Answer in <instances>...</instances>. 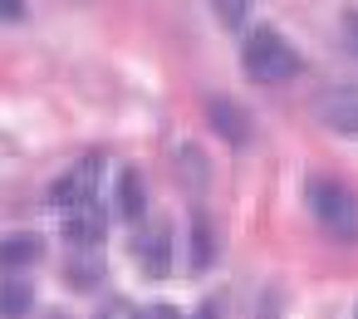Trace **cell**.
<instances>
[{
	"label": "cell",
	"instance_id": "3957f363",
	"mask_svg": "<svg viewBox=\"0 0 358 319\" xmlns=\"http://www.w3.org/2000/svg\"><path fill=\"white\" fill-rule=\"evenodd\" d=\"M99 177H103V157H99V153H89V157H79L69 172H59V177L50 182L45 201H50L55 211L89 206V201H94V192H99Z\"/></svg>",
	"mask_w": 358,
	"mask_h": 319
},
{
	"label": "cell",
	"instance_id": "30bf717a",
	"mask_svg": "<svg viewBox=\"0 0 358 319\" xmlns=\"http://www.w3.org/2000/svg\"><path fill=\"white\" fill-rule=\"evenodd\" d=\"M319 118L334 128V133H353L358 138V94H334L319 104Z\"/></svg>",
	"mask_w": 358,
	"mask_h": 319
},
{
	"label": "cell",
	"instance_id": "9c48e42d",
	"mask_svg": "<svg viewBox=\"0 0 358 319\" xmlns=\"http://www.w3.org/2000/svg\"><path fill=\"white\" fill-rule=\"evenodd\" d=\"M30 309H35V290H30V280L6 275V280H0V319H25Z\"/></svg>",
	"mask_w": 358,
	"mask_h": 319
},
{
	"label": "cell",
	"instance_id": "7a4b0ae2",
	"mask_svg": "<svg viewBox=\"0 0 358 319\" xmlns=\"http://www.w3.org/2000/svg\"><path fill=\"white\" fill-rule=\"evenodd\" d=\"M304 206L309 216L343 246L358 241V192L338 177H304Z\"/></svg>",
	"mask_w": 358,
	"mask_h": 319
},
{
	"label": "cell",
	"instance_id": "277c9868",
	"mask_svg": "<svg viewBox=\"0 0 358 319\" xmlns=\"http://www.w3.org/2000/svg\"><path fill=\"white\" fill-rule=\"evenodd\" d=\"M59 236H64L74 250H99V246H103V236H108V216H103L94 201H89V206H74V211H64Z\"/></svg>",
	"mask_w": 358,
	"mask_h": 319
},
{
	"label": "cell",
	"instance_id": "2e32d148",
	"mask_svg": "<svg viewBox=\"0 0 358 319\" xmlns=\"http://www.w3.org/2000/svg\"><path fill=\"white\" fill-rule=\"evenodd\" d=\"M343 45L348 55H358V10H343Z\"/></svg>",
	"mask_w": 358,
	"mask_h": 319
},
{
	"label": "cell",
	"instance_id": "8fae6325",
	"mask_svg": "<svg viewBox=\"0 0 358 319\" xmlns=\"http://www.w3.org/2000/svg\"><path fill=\"white\" fill-rule=\"evenodd\" d=\"M216 265V226L206 216H192V270Z\"/></svg>",
	"mask_w": 358,
	"mask_h": 319
},
{
	"label": "cell",
	"instance_id": "9a60e30c",
	"mask_svg": "<svg viewBox=\"0 0 358 319\" xmlns=\"http://www.w3.org/2000/svg\"><path fill=\"white\" fill-rule=\"evenodd\" d=\"M25 15H30L25 0H0V25H20Z\"/></svg>",
	"mask_w": 358,
	"mask_h": 319
},
{
	"label": "cell",
	"instance_id": "7c38bea8",
	"mask_svg": "<svg viewBox=\"0 0 358 319\" xmlns=\"http://www.w3.org/2000/svg\"><path fill=\"white\" fill-rule=\"evenodd\" d=\"M99 280H103V265H99L94 255H89V260L74 255V260L64 265V285H69V290H94Z\"/></svg>",
	"mask_w": 358,
	"mask_h": 319
},
{
	"label": "cell",
	"instance_id": "8992f818",
	"mask_svg": "<svg viewBox=\"0 0 358 319\" xmlns=\"http://www.w3.org/2000/svg\"><path fill=\"white\" fill-rule=\"evenodd\" d=\"M113 216L128 221V226H138L148 216V182H143L138 167H123L118 172V182H113Z\"/></svg>",
	"mask_w": 358,
	"mask_h": 319
},
{
	"label": "cell",
	"instance_id": "6da1fadb",
	"mask_svg": "<svg viewBox=\"0 0 358 319\" xmlns=\"http://www.w3.org/2000/svg\"><path fill=\"white\" fill-rule=\"evenodd\" d=\"M241 69L250 84L260 89H275V84H294L304 74V55L275 30V25H255L245 40H241Z\"/></svg>",
	"mask_w": 358,
	"mask_h": 319
},
{
	"label": "cell",
	"instance_id": "ba28073f",
	"mask_svg": "<svg viewBox=\"0 0 358 319\" xmlns=\"http://www.w3.org/2000/svg\"><path fill=\"white\" fill-rule=\"evenodd\" d=\"M206 123L231 143V148H245L250 143V113L231 99H206Z\"/></svg>",
	"mask_w": 358,
	"mask_h": 319
},
{
	"label": "cell",
	"instance_id": "e0dca14e",
	"mask_svg": "<svg viewBox=\"0 0 358 319\" xmlns=\"http://www.w3.org/2000/svg\"><path fill=\"white\" fill-rule=\"evenodd\" d=\"M143 319H182V309L177 304H152V309H143Z\"/></svg>",
	"mask_w": 358,
	"mask_h": 319
},
{
	"label": "cell",
	"instance_id": "ac0fdd59",
	"mask_svg": "<svg viewBox=\"0 0 358 319\" xmlns=\"http://www.w3.org/2000/svg\"><path fill=\"white\" fill-rule=\"evenodd\" d=\"M192 319H221V299H206V304H201Z\"/></svg>",
	"mask_w": 358,
	"mask_h": 319
},
{
	"label": "cell",
	"instance_id": "52a82bcc",
	"mask_svg": "<svg viewBox=\"0 0 358 319\" xmlns=\"http://www.w3.org/2000/svg\"><path fill=\"white\" fill-rule=\"evenodd\" d=\"M35 260H45V236H35V231H6L0 236V270L6 275L30 270Z\"/></svg>",
	"mask_w": 358,
	"mask_h": 319
},
{
	"label": "cell",
	"instance_id": "4fadbf2b",
	"mask_svg": "<svg viewBox=\"0 0 358 319\" xmlns=\"http://www.w3.org/2000/svg\"><path fill=\"white\" fill-rule=\"evenodd\" d=\"M211 10H216V20L226 30H241L250 20V0H211Z\"/></svg>",
	"mask_w": 358,
	"mask_h": 319
},
{
	"label": "cell",
	"instance_id": "5bb4252c",
	"mask_svg": "<svg viewBox=\"0 0 358 319\" xmlns=\"http://www.w3.org/2000/svg\"><path fill=\"white\" fill-rule=\"evenodd\" d=\"M94 319H143V309H138V304H128V299H103Z\"/></svg>",
	"mask_w": 358,
	"mask_h": 319
},
{
	"label": "cell",
	"instance_id": "5b68a950",
	"mask_svg": "<svg viewBox=\"0 0 358 319\" xmlns=\"http://www.w3.org/2000/svg\"><path fill=\"white\" fill-rule=\"evenodd\" d=\"M133 260H138V270H143L148 280H167V270H172V236H167V226H148V231H138V241H133Z\"/></svg>",
	"mask_w": 358,
	"mask_h": 319
},
{
	"label": "cell",
	"instance_id": "d6986e66",
	"mask_svg": "<svg viewBox=\"0 0 358 319\" xmlns=\"http://www.w3.org/2000/svg\"><path fill=\"white\" fill-rule=\"evenodd\" d=\"M353 319H358V309H353Z\"/></svg>",
	"mask_w": 358,
	"mask_h": 319
}]
</instances>
